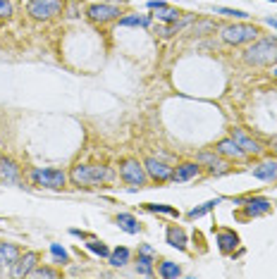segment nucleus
Listing matches in <instances>:
<instances>
[{
    "label": "nucleus",
    "instance_id": "nucleus-16",
    "mask_svg": "<svg viewBox=\"0 0 277 279\" xmlns=\"http://www.w3.org/2000/svg\"><path fill=\"white\" fill-rule=\"evenodd\" d=\"M254 177L263 179V181H275L277 179V163H261L254 167Z\"/></svg>",
    "mask_w": 277,
    "mask_h": 279
},
{
    "label": "nucleus",
    "instance_id": "nucleus-24",
    "mask_svg": "<svg viewBox=\"0 0 277 279\" xmlns=\"http://www.w3.org/2000/svg\"><path fill=\"white\" fill-rule=\"evenodd\" d=\"M119 24H122V26H148L150 17L148 15H129V17H122Z\"/></svg>",
    "mask_w": 277,
    "mask_h": 279
},
{
    "label": "nucleus",
    "instance_id": "nucleus-7",
    "mask_svg": "<svg viewBox=\"0 0 277 279\" xmlns=\"http://www.w3.org/2000/svg\"><path fill=\"white\" fill-rule=\"evenodd\" d=\"M143 167H146V174H148L150 179H156V181H167V179H172V167L165 165L163 160H158V158H146Z\"/></svg>",
    "mask_w": 277,
    "mask_h": 279
},
{
    "label": "nucleus",
    "instance_id": "nucleus-8",
    "mask_svg": "<svg viewBox=\"0 0 277 279\" xmlns=\"http://www.w3.org/2000/svg\"><path fill=\"white\" fill-rule=\"evenodd\" d=\"M39 263V253L36 251H29V253H24V256L17 258V263L12 265V277H29L34 272Z\"/></svg>",
    "mask_w": 277,
    "mask_h": 279
},
{
    "label": "nucleus",
    "instance_id": "nucleus-4",
    "mask_svg": "<svg viewBox=\"0 0 277 279\" xmlns=\"http://www.w3.org/2000/svg\"><path fill=\"white\" fill-rule=\"evenodd\" d=\"M256 36H258V29L251 24H232V26L222 29V41L232 43V46H241L246 41H254Z\"/></svg>",
    "mask_w": 277,
    "mask_h": 279
},
{
    "label": "nucleus",
    "instance_id": "nucleus-14",
    "mask_svg": "<svg viewBox=\"0 0 277 279\" xmlns=\"http://www.w3.org/2000/svg\"><path fill=\"white\" fill-rule=\"evenodd\" d=\"M232 139L237 141V146L241 148L244 153H258V150H261V146H258V143H256L254 139H249V136H246V134L241 132V129H234Z\"/></svg>",
    "mask_w": 277,
    "mask_h": 279
},
{
    "label": "nucleus",
    "instance_id": "nucleus-3",
    "mask_svg": "<svg viewBox=\"0 0 277 279\" xmlns=\"http://www.w3.org/2000/svg\"><path fill=\"white\" fill-rule=\"evenodd\" d=\"M65 0H29V15L34 19H53L63 15Z\"/></svg>",
    "mask_w": 277,
    "mask_h": 279
},
{
    "label": "nucleus",
    "instance_id": "nucleus-23",
    "mask_svg": "<svg viewBox=\"0 0 277 279\" xmlns=\"http://www.w3.org/2000/svg\"><path fill=\"white\" fill-rule=\"evenodd\" d=\"M136 272L143 274V277H150L153 274V256H146V253H139V263H136Z\"/></svg>",
    "mask_w": 277,
    "mask_h": 279
},
{
    "label": "nucleus",
    "instance_id": "nucleus-15",
    "mask_svg": "<svg viewBox=\"0 0 277 279\" xmlns=\"http://www.w3.org/2000/svg\"><path fill=\"white\" fill-rule=\"evenodd\" d=\"M196 174H198V165L196 163H184L172 172V179L174 181H189V179H194Z\"/></svg>",
    "mask_w": 277,
    "mask_h": 279
},
{
    "label": "nucleus",
    "instance_id": "nucleus-2",
    "mask_svg": "<svg viewBox=\"0 0 277 279\" xmlns=\"http://www.w3.org/2000/svg\"><path fill=\"white\" fill-rule=\"evenodd\" d=\"M112 177V172L108 167H101V165H77L72 170V181L77 186H94L101 184V181H108Z\"/></svg>",
    "mask_w": 277,
    "mask_h": 279
},
{
    "label": "nucleus",
    "instance_id": "nucleus-32",
    "mask_svg": "<svg viewBox=\"0 0 277 279\" xmlns=\"http://www.w3.org/2000/svg\"><path fill=\"white\" fill-rule=\"evenodd\" d=\"M32 274H34V277H48V279L57 277V272H55V270H50V267H34Z\"/></svg>",
    "mask_w": 277,
    "mask_h": 279
},
{
    "label": "nucleus",
    "instance_id": "nucleus-30",
    "mask_svg": "<svg viewBox=\"0 0 277 279\" xmlns=\"http://www.w3.org/2000/svg\"><path fill=\"white\" fill-rule=\"evenodd\" d=\"M215 15H225V17H234V19H244L249 17L244 10H230V8H215Z\"/></svg>",
    "mask_w": 277,
    "mask_h": 279
},
{
    "label": "nucleus",
    "instance_id": "nucleus-19",
    "mask_svg": "<svg viewBox=\"0 0 277 279\" xmlns=\"http://www.w3.org/2000/svg\"><path fill=\"white\" fill-rule=\"evenodd\" d=\"M198 160L210 165V172H213V174H222V172L227 170V163L220 160V158H215V155H210V153H201L198 155Z\"/></svg>",
    "mask_w": 277,
    "mask_h": 279
},
{
    "label": "nucleus",
    "instance_id": "nucleus-36",
    "mask_svg": "<svg viewBox=\"0 0 277 279\" xmlns=\"http://www.w3.org/2000/svg\"><path fill=\"white\" fill-rule=\"evenodd\" d=\"M272 3H277V0H272Z\"/></svg>",
    "mask_w": 277,
    "mask_h": 279
},
{
    "label": "nucleus",
    "instance_id": "nucleus-13",
    "mask_svg": "<svg viewBox=\"0 0 277 279\" xmlns=\"http://www.w3.org/2000/svg\"><path fill=\"white\" fill-rule=\"evenodd\" d=\"M237 243H239V236L234 232H227V229L218 232V246H220L222 253H232L237 248Z\"/></svg>",
    "mask_w": 277,
    "mask_h": 279
},
{
    "label": "nucleus",
    "instance_id": "nucleus-27",
    "mask_svg": "<svg viewBox=\"0 0 277 279\" xmlns=\"http://www.w3.org/2000/svg\"><path fill=\"white\" fill-rule=\"evenodd\" d=\"M86 248L91 251V253H96V256H101V258H110V251H108V246H105V243H101V241L91 239V241L86 243Z\"/></svg>",
    "mask_w": 277,
    "mask_h": 279
},
{
    "label": "nucleus",
    "instance_id": "nucleus-35",
    "mask_svg": "<svg viewBox=\"0 0 277 279\" xmlns=\"http://www.w3.org/2000/svg\"><path fill=\"white\" fill-rule=\"evenodd\" d=\"M272 74H275V77H277V70H275V72H272Z\"/></svg>",
    "mask_w": 277,
    "mask_h": 279
},
{
    "label": "nucleus",
    "instance_id": "nucleus-1",
    "mask_svg": "<svg viewBox=\"0 0 277 279\" xmlns=\"http://www.w3.org/2000/svg\"><path fill=\"white\" fill-rule=\"evenodd\" d=\"M249 65H272L277 60V39H261L244 53Z\"/></svg>",
    "mask_w": 277,
    "mask_h": 279
},
{
    "label": "nucleus",
    "instance_id": "nucleus-25",
    "mask_svg": "<svg viewBox=\"0 0 277 279\" xmlns=\"http://www.w3.org/2000/svg\"><path fill=\"white\" fill-rule=\"evenodd\" d=\"M156 12H158V19H163V22H177V19H179V12H177V10H172V8H167L165 3H163V5H160V8H156Z\"/></svg>",
    "mask_w": 277,
    "mask_h": 279
},
{
    "label": "nucleus",
    "instance_id": "nucleus-29",
    "mask_svg": "<svg viewBox=\"0 0 277 279\" xmlns=\"http://www.w3.org/2000/svg\"><path fill=\"white\" fill-rule=\"evenodd\" d=\"M50 253H53V258H55L57 263H67V260H70L67 251H65L60 243H50Z\"/></svg>",
    "mask_w": 277,
    "mask_h": 279
},
{
    "label": "nucleus",
    "instance_id": "nucleus-11",
    "mask_svg": "<svg viewBox=\"0 0 277 279\" xmlns=\"http://www.w3.org/2000/svg\"><path fill=\"white\" fill-rule=\"evenodd\" d=\"M19 179V167L10 158H0V181H17Z\"/></svg>",
    "mask_w": 277,
    "mask_h": 279
},
{
    "label": "nucleus",
    "instance_id": "nucleus-18",
    "mask_svg": "<svg viewBox=\"0 0 277 279\" xmlns=\"http://www.w3.org/2000/svg\"><path fill=\"white\" fill-rule=\"evenodd\" d=\"M167 243H170L172 248L184 251V248H187V234H184V229H179V227H170V229H167Z\"/></svg>",
    "mask_w": 277,
    "mask_h": 279
},
{
    "label": "nucleus",
    "instance_id": "nucleus-10",
    "mask_svg": "<svg viewBox=\"0 0 277 279\" xmlns=\"http://www.w3.org/2000/svg\"><path fill=\"white\" fill-rule=\"evenodd\" d=\"M19 258V248L15 243H8V241H0V267H12Z\"/></svg>",
    "mask_w": 277,
    "mask_h": 279
},
{
    "label": "nucleus",
    "instance_id": "nucleus-33",
    "mask_svg": "<svg viewBox=\"0 0 277 279\" xmlns=\"http://www.w3.org/2000/svg\"><path fill=\"white\" fill-rule=\"evenodd\" d=\"M139 253H146V256H153V248H150V246H141V248H139Z\"/></svg>",
    "mask_w": 277,
    "mask_h": 279
},
{
    "label": "nucleus",
    "instance_id": "nucleus-31",
    "mask_svg": "<svg viewBox=\"0 0 277 279\" xmlns=\"http://www.w3.org/2000/svg\"><path fill=\"white\" fill-rule=\"evenodd\" d=\"M12 12H15L12 3H10V0H0V19H8V17H12Z\"/></svg>",
    "mask_w": 277,
    "mask_h": 279
},
{
    "label": "nucleus",
    "instance_id": "nucleus-22",
    "mask_svg": "<svg viewBox=\"0 0 277 279\" xmlns=\"http://www.w3.org/2000/svg\"><path fill=\"white\" fill-rule=\"evenodd\" d=\"M160 272V277H165V279H177L179 274H182V270H179V265L172 263V260H163L158 267Z\"/></svg>",
    "mask_w": 277,
    "mask_h": 279
},
{
    "label": "nucleus",
    "instance_id": "nucleus-21",
    "mask_svg": "<svg viewBox=\"0 0 277 279\" xmlns=\"http://www.w3.org/2000/svg\"><path fill=\"white\" fill-rule=\"evenodd\" d=\"M129 248H125V246H117L115 251H110V265L112 267H125V265L129 263Z\"/></svg>",
    "mask_w": 277,
    "mask_h": 279
},
{
    "label": "nucleus",
    "instance_id": "nucleus-34",
    "mask_svg": "<svg viewBox=\"0 0 277 279\" xmlns=\"http://www.w3.org/2000/svg\"><path fill=\"white\" fill-rule=\"evenodd\" d=\"M268 24L272 26V29H277V19H268Z\"/></svg>",
    "mask_w": 277,
    "mask_h": 279
},
{
    "label": "nucleus",
    "instance_id": "nucleus-17",
    "mask_svg": "<svg viewBox=\"0 0 277 279\" xmlns=\"http://www.w3.org/2000/svg\"><path fill=\"white\" fill-rule=\"evenodd\" d=\"M117 227L127 234H139V229H141V227H139V220H136L134 215H129V212L117 215Z\"/></svg>",
    "mask_w": 277,
    "mask_h": 279
},
{
    "label": "nucleus",
    "instance_id": "nucleus-9",
    "mask_svg": "<svg viewBox=\"0 0 277 279\" xmlns=\"http://www.w3.org/2000/svg\"><path fill=\"white\" fill-rule=\"evenodd\" d=\"M119 15L117 8H112V5H91L88 8V17L94 19V22H110L115 17Z\"/></svg>",
    "mask_w": 277,
    "mask_h": 279
},
{
    "label": "nucleus",
    "instance_id": "nucleus-6",
    "mask_svg": "<svg viewBox=\"0 0 277 279\" xmlns=\"http://www.w3.org/2000/svg\"><path fill=\"white\" fill-rule=\"evenodd\" d=\"M119 174H122V179L127 181V184H132L136 189H141L143 184H146V167L143 165H139V160H125V163L119 165Z\"/></svg>",
    "mask_w": 277,
    "mask_h": 279
},
{
    "label": "nucleus",
    "instance_id": "nucleus-20",
    "mask_svg": "<svg viewBox=\"0 0 277 279\" xmlns=\"http://www.w3.org/2000/svg\"><path fill=\"white\" fill-rule=\"evenodd\" d=\"M270 210V203L265 201V198H251V201L246 203V215H263V212H268Z\"/></svg>",
    "mask_w": 277,
    "mask_h": 279
},
{
    "label": "nucleus",
    "instance_id": "nucleus-26",
    "mask_svg": "<svg viewBox=\"0 0 277 279\" xmlns=\"http://www.w3.org/2000/svg\"><path fill=\"white\" fill-rule=\"evenodd\" d=\"M220 203V198H215V201H208V203H203L201 208H194V210H189V220H196V217H203L206 212H210V210L215 208Z\"/></svg>",
    "mask_w": 277,
    "mask_h": 279
},
{
    "label": "nucleus",
    "instance_id": "nucleus-28",
    "mask_svg": "<svg viewBox=\"0 0 277 279\" xmlns=\"http://www.w3.org/2000/svg\"><path fill=\"white\" fill-rule=\"evenodd\" d=\"M146 210H150V212H165V215H174V217L179 215L172 205H158V203H146Z\"/></svg>",
    "mask_w": 277,
    "mask_h": 279
},
{
    "label": "nucleus",
    "instance_id": "nucleus-5",
    "mask_svg": "<svg viewBox=\"0 0 277 279\" xmlns=\"http://www.w3.org/2000/svg\"><path fill=\"white\" fill-rule=\"evenodd\" d=\"M32 181L36 186H46V189H63L65 181H67V174L63 170L36 167V170H32Z\"/></svg>",
    "mask_w": 277,
    "mask_h": 279
},
{
    "label": "nucleus",
    "instance_id": "nucleus-12",
    "mask_svg": "<svg viewBox=\"0 0 277 279\" xmlns=\"http://www.w3.org/2000/svg\"><path fill=\"white\" fill-rule=\"evenodd\" d=\"M215 150L220 155H225V158H241V155H244V150L237 146V141L232 139V136L230 139H222L220 143L215 146Z\"/></svg>",
    "mask_w": 277,
    "mask_h": 279
}]
</instances>
